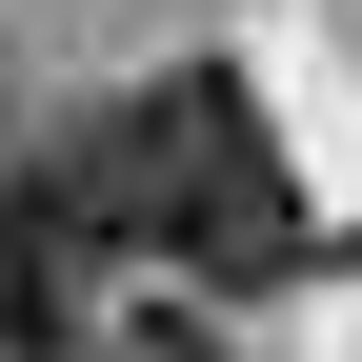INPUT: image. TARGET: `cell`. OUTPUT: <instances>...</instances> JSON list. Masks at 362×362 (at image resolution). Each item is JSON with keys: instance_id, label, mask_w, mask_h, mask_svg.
Instances as JSON below:
<instances>
[{"instance_id": "obj_1", "label": "cell", "mask_w": 362, "mask_h": 362, "mask_svg": "<svg viewBox=\"0 0 362 362\" xmlns=\"http://www.w3.org/2000/svg\"><path fill=\"white\" fill-rule=\"evenodd\" d=\"M61 181L101 202V242H161V262H202V282H282L302 262V181H282V141H262V101L221 61H181L121 121H81Z\"/></svg>"}, {"instance_id": "obj_2", "label": "cell", "mask_w": 362, "mask_h": 362, "mask_svg": "<svg viewBox=\"0 0 362 362\" xmlns=\"http://www.w3.org/2000/svg\"><path fill=\"white\" fill-rule=\"evenodd\" d=\"M81 282H101V202L61 161L0 181V362H81Z\"/></svg>"}, {"instance_id": "obj_3", "label": "cell", "mask_w": 362, "mask_h": 362, "mask_svg": "<svg viewBox=\"0 0 362 362\" xmlns=\"http://www.w3.org/2000/svg\"><path fill=\"white\" fill-rule=\"evenodd\" d=\"M121 362H221V342H181V322H161V342H121Z\"/></svg>"}]
</instances>
